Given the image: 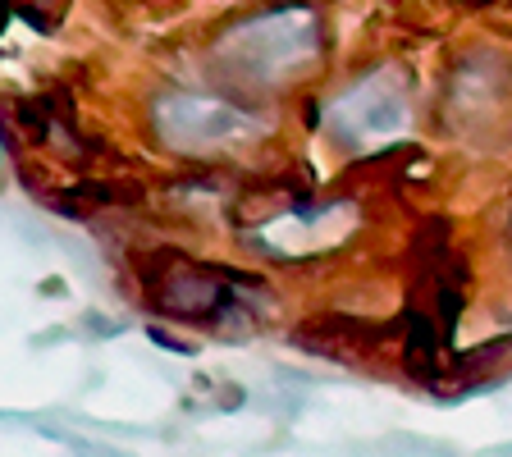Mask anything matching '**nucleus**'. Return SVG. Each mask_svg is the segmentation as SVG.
Masks as SVG:
<instances>
[{"label":"nucleus","instance_id":"f257e3e1","mask_svg":"<svg viewBox=\"0 0 512 457\" xmlns=\"http://www.w3.org/2000/svg\"><path fill=\"white\" fill-rule=\"evenodd\" d=\"M142 288H147V302L160 316L179 320V325L188 320V325H215L220 330L224 320L234 316H256L261 279L170 252L165 261H151Z\"/></svg>","mask_w":512,"mask_h":457},{"label":"nucleus","instance_id":"f03ea898","mask_svg":"<svg viewBox=\"0 0 512 457\" xmlns=\"http://www.w3.org/2000/svg\"><path fill=\"white\" fill-rule=\"evenodd\" d=\"M362 229V211L352 202H316V197H288V202L270 206L261 220L243 229V243L252 252L270 256V261H316L330 256L334 247L352 243Z\"/></svg>","mask_w":512,"mask_h":457},{"label":"nucleus","instance_id":"7ed1b4c3","mask_svg":"<svg viewBox=\"0 0 512 457\" xmlns=\"http://www.w3.org/2000/svg\"><path fill=\"white\" fill-rule=\"evenodd\" d=\"M156 133L183 156H215L247 142L252 119L215 96H165L156 106Z\"/></svg>","mask_w":512,"mask_h":457},{"label":"nucleus","instance_id":"20e7f679","mask_svg":"<svg viewBox=\"0 0 512 457\" xmlns=\"http://www.w3.org/2000/svg\"><path fill=\"white\" fill-rule=\"evenodd\" d=\"M238 51L229 55L238 74L247 78L252 87L270 83V78H288L316 51V32L302 14H270L266 23H256V28H243L238 32Z\"/></svg>","mask_w":512,"mask_h":457},{"label":"nucleus","instance_id":"39448f33","mask_svg":"<svg viewBox=\"0 0 512 457\" xmlns=\"http://www.w3.org/2000/svg\"><path fill=\"white\" fill-rule=\"evenodd\" d=\"M330 119H334L330 128L343 142H352V147H375V142L394 138L398 128L407 124V96L398 83L375 74V78H366V83H357L352 92H343L339 101H334Z\"/></svg>","mask_w":512,"mask_h":457},{"label":"nucleus","instance_id":"423d86ee","mask_svg":"<svg viewBox=\"0 0 512 457\" xmlns=\"http://www.w3.org/2000/svg\"><path fill=\"white\" fill-rule=\"evenodd\" d=\"M5 14H10V0H0V28H5Z\"/></svg>","mask_w":512,"mask_h":457}]
</instances>
